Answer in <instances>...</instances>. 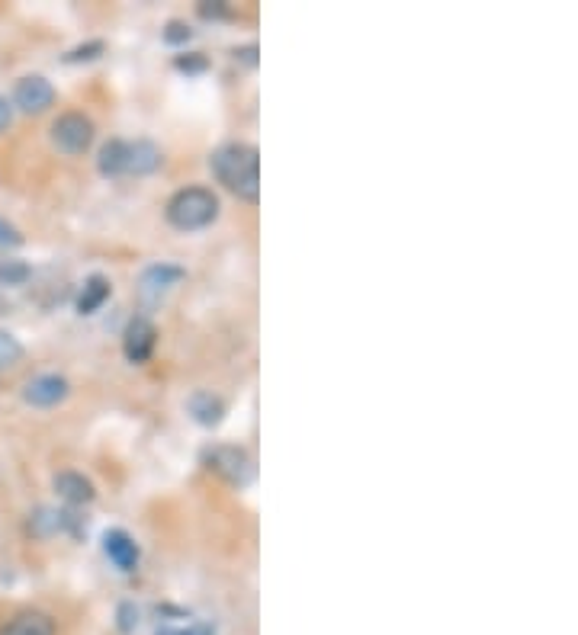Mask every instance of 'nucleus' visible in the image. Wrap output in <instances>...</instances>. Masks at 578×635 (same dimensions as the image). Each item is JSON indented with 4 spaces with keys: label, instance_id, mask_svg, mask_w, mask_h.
<instances>
[{
    "label": "nucleus",
    "instance_id": "412c9836",
    "mask_svg": "<svg viewBox=\"0 0 578 635\" xmlns=\"http://www.w3.org/2000/svg\"><path fill=\"white\" fill-rule=\"evenodd\" d=\"M97 55H103V42H87V45H78V49H71L65 61H90Z\"/></svg>",
    "mask_w": 578,
    "mask_h": 635
},
{
    "label": "nucleus",
    "instance_id": "6e6552de",
    "mask_svg": "<svg viewBox=\"0 0 578 635\" xmlns=\"http://www.w3.org/2000/svg\"><path fill=\"white\" fill-rule=\"evenodd\" d=\"M184 270L174 267V263H151V267L142 270L139 276V292L145 302H158L161 296H167L180 280H184Z\"/></svg>",
    "mask_w": 578,
    "mask_h": 635
},
{
    "label": "nucleus",
    "instance_id": "f3484780",
    "mask_svg": "<svg viewBox=\"0 0 578 635\" xmlns=\"http://www.w3.org/2000/svg\"><path fill=\"white\" fill-rule=\"evenodd\" d=\"M23 344L10 331H0V369H10L23 360Z\"/></svg>",
    "mask_w": 578,
    "mask_h": 635
},
{
    "label": "nucleus",
    "instance_id": "7ed1b4c3",
    "mask_svg": "<svg viewBox=\"0 0 578 635\" xmlns=\"http://www.w3.org/2000/svg\"><path fill=\"white\" fill-rule=\"evenodd\" d=\"M203 466L235 488H248L254 482V459L248 456V449L232 446V443L209 446L203 453Z\"/></svg>",
    "mask_w": 578,
    "mask_h": 635
},
{
    "label": "nucleus",
    "instance_id": "2eb2a0df",
    "mask_svg": "<svg viewBox=\"0 0 578 635\" xmlns=\"http://www.w3.org/2000/svg\"><path fill=\"white\" fill-rule=\"evenodd\" d=\"M110 292H113V286H110V280H106V276H100V273H94V276H87L84 280V289L78 292V312L81 315H94L97 308L110 299Z\"/></svg>",
    "mask_w": 578,
    "mask_h": 635
},
{
    "label": "nucleus",
    "instance_id": "0eeeda50",
    "mask_svg": "<svg viewBox=\"0 0 578 635\" xmlns=\"http://www.w3.org/2000/svg\"><path fill=\"white\" fill-rule=\"evenodd\" d=\"M68 395H71V385L58 373H42L23 385V401L33 408H55V405H62Z\"/></svg>",
    "mask_w": 578,
    "mask_h": 635
},
{
    "label": "nucleus",
    "instance_id": "393cba45",
    "mask_svg": "<svg viewBox=\"0 0 578 635\" xmlns=\"http://www.w3.org/2000/svg\"><path fill=\"white\" fill-rule=\"evenodd\" d=\"M132 613H139V610H135V607H129V603H126V607L123 610H119V616H123V623H119V626H123V632H129L135 623H132Z\"/></svg>",
    "mask_w": 578,
    "mask_h": 635
},
{
    "label": "nucleus",
    "instance_id": "f8f14e48",
    "mask_svg": "<svg viewBox=\"0 0 578 635\" xmlns=\"http://www.w3.org/2000/svg\"><path fill=\"white\" fill-rule=\"evenodd\" d=\"M187 411L196 424H203V427H216L222 424V417H225V401L219 395H212V392H193L187 398Z\"/></svg>",
    "mask_w": 578,
    "mask_h": 635
},
{
    "label": "nucleus",
    "instance_id": "4468645a",
    "mask_svg": "<svg viewBox=\"0 0 578 635\" xmlns=\"http://www.w3.org/2000/svg\"><path fill=\"white\" fill-rule=\"evenodd\" d=\"M158 167H161V148L155 142H148V138L129 142V174L145 177V174H155Z\"/></svg>",
    "mask_w": 578,
    "mask_h": 635
},
{
    "label": "nucleus",
    "instance_id": "ddd939ff",
    "mask_svg": "<svg viewBox=\"0 0 578 635\" xmlns=\"http://www.w3.org/2000/svg\"><path fill=\"white\" fill-rule=\"evenodd\" d=\"M97 170H100L103 177H123V174H129V142H123V138H113V142H106L100 148Z\"/></svg>",
    "mask_w": 578,
    "mask_h": 635
},
{
    "label": "nucleus",
    "instance_id": "9d476101",
    "mask_svg": "<svg viewBox=\"0 0 578 635\" xmlns=\"http://www.w3.org/2000/svg\"><path fill=\"white\" fill-rule=\"evenodd\" d=\"M55 491L58 498H62L65 504L71 507H81V504H90L97 498V488L90 478H84L81 472H58L55 475Z\"/></svg>",
    "mask_w": 578,
    "mask_h": 635
},
{
    "label": "nucleus",
    "instance_id": "dca6fc26",
    "mask_svg": "<svg viewBox=\"0 0 578 635\" xmlns=\"http://www.w3.org/2000/svg\"><path fill=\"white\" fill-rule=\"evenodd\" d=\"M33 270H29V263L23 260H0V286H23Z\"/></svg>",
    "mask_w": 578,
    "mask_h": 635
},
{
    "label": "nucleus",
    "instance_id": "4be33fe9",
    "mask_svg": "<svg viewBox=\"0 0 578 635\" xmlns=\"http://www.w3.org/2000/svg\"><path fill=\"white\" fill-rule=\"evenodd\" d=\"M174 65L180 71H206V58L203 55H187V58H177Z\"/></svg>",
    "mask_w": 578,
    "mask_h": 635
},
{
    "label": "nucleus",
    "instance_id": "a878e982",
    "mask_svg": "<svg viewBox=\"0 0 578 635\" xmlns=\"http://www.w3.org/2000/svg\"><path fill=\"white\" fill-rule=\"evenodd\" d=\"M200 13H203V17H225L228 10H225L222 4H219V7H206V4H203V7H200Z\"/></svg>",
    "mask_w": 578,
    "mask_h": 635
},
{
    "label": "nucleus",
    "instance_id": "9b49d317",
    "mask_svg": "<svg viewBox=\"0 0 578 635\" xmlns=\"http://www.w3.org/2000/svg\"><path fill=\"white\" fill-rule=\"evenodd\" d=\"M0 635H55V619L39 610H23L0 626Z\"/></svg>",
    "mask_w": 578,
    "mask_h": 635
},
{
    "label": "nucleus",
    "instance_id": "a211bd4d",
    "mask_svg": "<svg viewBox=\"0 0 578 635\" xmlns=\"http://www.w3.org/2000/svg\"><path fill=\"white\" fill-rule=\"evenodd\" d=\"M158 635H216V626L209 623H190V626H161Z\"/></svg>",
    "mask_w": 578,
    "mask_h": 635
},
{
    "label": "nucleus",
    "instance_id": "20e7f679",
    "mask_svg": "<svg viewBox=\"0 0 578 635\" xmlns=\"http://www.w3.org/2000/svg\"><path fill=\"white\" fill-rule=\"evenodd\" d=\"M52 145L68 154V158H78L90 145H94V122H90L84 113H62L49 129Z\"/></svg>",
    "mask_w": 578,
    "mask_h": 635
},
{
    "label": "nucleus",
    "instance_id": "f257e3e1",
    "mask_svg": "<svg viewBox=\"0 0 578 635\" xmlns=\"http://www.w3.org/2000/svg\"><path fill=\"white\" fill-rule=\"evenodd\" d=\"M209 167L228 193L245 203L261 199V151L248 142H225L212 151Z\"/></svg>",
    "mask_w": 578,
    "mask_h": 635
},
{
    "label": "nucleus",
    "instance_id": "5701e85b",
    "mask_svg": "<svg viewBox=\"0 0 578 635\" xmlns=\"http://www.w3.org/2000/svg\"><path fill=\"white\" fill-rule=\"evenodd\" d=\"M10 122H13V103L7 97H0V132H4Z\"/></svg>",
    "mask_w": 578,
    "mask_h": 635
},
{
    "label": "nucleus",
    "instance_id": "f03ea898",
    "mask_svg": "<svg viewBox=\"0 0 578 635\" xmlns=\"http://www.w3.org/2000/svg\"><path fill=\"white\" fill-rule=\"evenodd\" d=\"M164 215L180 231H200L219 219V196L209 187H184L167 199Z\"/></svg>",
    "mask_w": 578,
    "mask_h": 635
},
{
    "label": "nucleus",
    "instance_id": "b1692460",
    "mask_svg": "<svg viewBox=\"0 0 578 635\" xmlns=\"http://www.w3.org/2000/svg\"><path fill=\"white\" fill-rule=\"evenodd\" d=\"M235 58L248 61V65H254L257 61V45H245V49H235Z\"/></svg>",
    "mask_w": 578,
    "mask_h": 635
},
{
    "label": "nucleus",
    "instance_id": "1a4fd4ad",
    "mask_svg": "<svg viewBox=\"0 0 578 635\" xmlns=\"http://www.w3.org/2000/svg\"><path fill=\"white\" fill-rule=\"evenodd\" d=\"M103 552L119 571H135L139 568V542H135L126 530H106L103 533Z\"/></svg>",
    "mask_w": 578,
    "mask_h": 635
},
{
    "label": "nucleus",
    "instance_id": "aec40b11",
    "mask_svg": "<svg viewBox=\"0 0 578 635\" xmlns=\"http://www.w3.org/2000/svg\"><path fill=\"white\" fill-rule=\"evenodd\" d=\"M23 244V235H20V228L7 222L4 215H0V247H20Z\"/></svg>",
    "mask_w": 578,
    "mask_h": 635
},
{
    "label": "nucleus",
    "instance_id": "6ab92c4d",
    "mask_svg": "<svg viewBox=\"0 0 578 635\" xmlns=\"http://www.w3.org/2000/svg\"><path fill=\"white\" fill-rule=\"evenodd\" d=\"M190 36H193V29L180 20H171L164 29V42H171V45H184V42H190Z\"/></svg>",
    "mask_w": 578,
    "mask_h": 635
},
{
    "label": "nucleus",
    "instance_id": "423d86ee",
    "mask_svg": "<svg viewBox=\"0 0 578 635\" xmlns=\"http://www.w3.org/2000/svg\"><path fill=\"white\" fill-rule=\"evenodd\" d=\"M155 344H158V328L151 324V318L135 315L126 324V331H123V353H126V360L135 363V366L148 363L151 353H155Z\"/></svg>",
    "mask_w": 578,
    "mask_h": 635
},
{
    "label": "nucleus",
    "instance_id": "39448f33",
    "mask_svg": "<svg viewBox=\"0 0 578 635\" xmlns=\"http://www.w3.org/2000/svg\"><path fill=\"white\" fill-rule=\"evenodd\" d=\"M52 103H55V87L45 81L42 74H26L17 81V87H13V106L29 116L45 113Z\"/></svg>",
    "mask_w": 578,
    "mask_h": 635
}]
</instances>
